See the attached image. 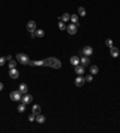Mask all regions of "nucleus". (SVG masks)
<instances>
[{
	"instance_id": "nucleus-28",
	"label": "nucleus",
	"mask_w": 120,
	"mask_h": 133,
	"mask_svg": "<svg viewBox=\"0 0 120 133\" xmlns=\"http://www.w3.org/2000/svg\"><path fill=\"white\" fill-rule=\"evenodd\" d=\"M5 60H6V58H4V57L0 58V66H4V64H5Z\"/></svg>"
},
{
	"instance_id": "nucleus-26",
	"label": "nucleus",
	"mask_w": 120,
	"mask_h": 133,
	"mask_svg": "<svg viewBox=\"0 0 120 133\" xmlns=\"http://www.w3.org/2000/svg\"><path fill=\"white\" fill-rule=\"evenodd\" d=\"M58 26H59L60 30H65V29H66V25H65V23H64V22H59Z\"/></svg>"
},
{
	"instance_id": "nucleus-19",
	"label": "nucleus",
	"mask_w": 120,
	"mask_h": 133,
	"mask_svg": "<svg viewBox=\"0 0 120 133\" xmlns=\"http://www.w3.org/2000/svg\"><path fill=\"white\" fill-rule=\"evenodd\" d=\"M90 72H91V75H97V73H99V67L95 66V65L91 66V67H90Z\"/></svg>"
},
{
	"instance_id": "nucleus-4",
	"label": "nucleus",
	"mask_w": 120,
	"mask_h": 133,
	"mask_svg": "<svg viewBox=\"0 0 120 133\" xmlns=\"http://www.w3.org/2000/svg\"><path fill=\"white\" fill-rule=\"evenodd\" d=\"M77 25L76 24H70L69 26H66V30H67V33L70 34V35H75L76 33H77Z\"/></svg>"
},
{
	"instance_id": "nucleus-1",
	"label": "nucleus",
	"mask_w": 120,
	"mask_h": 133,
	"mask_svg": "<svg viewBox=\"0 0 120 133\" xmlns=\"http://www.w3.org/2000/svg\"><path fill=\"white\" fill-rule=\"evenodd\" d=\"M43 66H46V67H52V68H60L61 67V62H60V60H58L57 58H47V59H44L43 60Z\"/></svg>"
},
{
	"instance_id": "nucleus-20",
	"label": "nucleus",
	"mask_w": 120,
	"mask_h": 133,
	"mask_svg": "<svg viewBox=\"0 0 120 133\" xmlns=\"http://www.w3.org/2000/svg\"><path fill=\"white\" fill-rule=\"evenodd\" d=\"M35 33H36V37H39V38H41V37H43V36H44V31H43V30H41V29H39V30L36 29V31H35Z\"/></svg>"
},
{
	"instance_id": "nucleus-16",
	"label": "nucleus",
	"mask_w": 120,
	"mask_h": 133,
	"mask_svg": "<svg viewBox=\"0 0 120 133\" xmlns=\"http://www.w3.org/2000/svg\"><path fill=\"white\" fill-rule=\"evenodd\" d=\"M36 121H37L39 124H43V122L46 121L44 115H41V113H40V114H37V115H36Z\"/></svg>"
},
{
	"instance_id": "nucleus-8",
	"label": "nucleus",
	"mask_w": 120,
	"mask_h": 133,
	"mask_svg": "<svg viewBox=\"0 0 120 133\" xmlns=\"http://www.w3.org/2000/svg\"><path fill=\"white\" fill-rule=\"evenodd\" d=\"M10 77L13 78V79H17V78L19 77V71H18L17 68H12V70H10Z\"/></svg>"
},
{
	"instance_id": "nucleus-3",
	"label": "nucleus",
	"mask_w": 120,
	"mask_h": 133,
	"mask_svg": "<svg viewBox=\"0 0 120 133\" xmlns=\"http://www.w3.org/2000/svg\"><path fill=\"white\" fill-rule=\"evenodd\" d=\"M10 98H11L12 101H20V100H22V92H20L19 90L12 91V92L10 94Z\"/></svg>"
},
{
	"instance_id": "nucleus-21",
	"label": "nucleus",
	"mask_w": 120,
	"mask_h": 133,
	"mask_svg": "<svg viewBox=\"0 0 120 133\" xmlns=\"http://www.w3.org/2000/svg\"><path fill=\"white\" fill-rule=\"evenodd\" d=\"M78 12H79V15L82 16V17H84V16L86 15V12H85V8H84L83 6H79V7H78Z\"/></svg>"
},
{
	"instance_id": "nucleus-30",
	"label": "nucleus",
	"mask_w": 120,
	"mask_h": 133,
	"mask_svg": "<svg viewBox=\"0 0 120 133\" xmlns=\"http://www.w3.org/2000/svg\"><path fill=\"white\" fill-rule=\"evenodd\" d=\"M30 37H31V38H36V33H35V31L30 33Z\"/></svg>"
},
{
	"instance_id": "nucleus-9",
	"label": "nucleus",
	"mask_w": 120,
	"mask_h": 133,
	"mask_svg": "<svg viewBox=\"0 0 120 133\" xmlns=\"http://www.w3.org/2000/svg\"><path fill=\"white\" fill-rule=\"evenodd\" d=\"M119 54H120V52H119V49L117 48V47H111V55L113 58H118L119 57Z\"/></svg>"
},
{
	"instance_id": "nucleus-24",
	"label": "nucleus",
	"mask_w": 120,
	"mask_h": 133,
	"mask_svg": "<svg viewBox=\"0 0 120 133\" xmlns=\"http://www.w3.org/2000/svg\"><path fill=\"white\" fill-rule=\"evenodd\" d=\"M17 109H18L19 113H23V112L25 110V104H24V103H23V104H19V106L17 107Z\"/></svg>"
},
{
	"instance_id": "nucleus-10",
	"label": "nucleus",
	"mask_w": 120,
	"mask_h": 133,
	"mask_svg": "<svg viewBox=\"0 0 120 133\" xmlns=\"http://www.w3.org/2000/svg\"><path fill=\"white\" fill-rule=\"evenodd\" d=\"M33 101V96L31 95H24L22 96V102L24 103V104H28V103H30Z\"/></svg>"
},
{
	"instance_id": "nucleus-27",
	"label": "nucleus",
	"mask_w": 120,
	"mask_h": 133,
	"mask_svg": "<svg viewBox=\"0 0 120 133\" xmlns=\"http://www.w3.org/2000/svg\"><path fill=\"white\" fill-rule=\"evenodd\" d=\"M28 120L33 122L34 120H36V115H35V114H34V113H33V115H29V117H28Z\"/></svg>"
},
{
	"instance_id": "nucleus-5",
	"label": "nucleus",
	"mask_w": 120,
	"mask_h": 133,
	"mask_svg": "<svg viewBox=\"0 0 120 133\" xmlns=\"http://www.w3.org/2000/svg\"><path fill=\"white\" fill-rule=\"evenodd\" d=\"M26 29H28V31H30V33L36 31V23H35L34 20L28 22V24H26Z\"/></svg>"
},
{
	"instance_id": "nucleus-2",
	"label": "nucleus",
	"mask_w": 120,
	"mask_h": 133,
	"mask_svg": "<svg viewBox=\"0 0 120 133\" xmlns=\"http://www.w3.org/2000/svg\"><path fill=\"white\" fill-rule=\"evenodd\" d=\"M17 60L19 61L20 64H23V65H29V66H34V61L33 60H30L29 57L26 55V54H23V53H18L17 54Z\"/></svg>"
},
{
	"instance_id": "nucleus-32",
	"label": "nucleus",
	"mask_w": 120,
	"mask_h": 133,
	"mask_svg": "<svg viewBox=\"0 0 120 133\" xmlns=\"http://www.w3.org/2000/svg\"><path fill=\"white\" fill-rule=\"evenodd\" d=\"M2 88H4V85H2V83H0V91L2 90Z\"/></svg>"
},
{
	"instance_id": "nucleus-23",
	"label": "nucleus",
	"mask_w": 120,
	"mask_h": 133,
	"mask_svg": "<svg viewBox=\"0 0 120 133\" xmlns=\"http://www.w3.org/2000/svg\"><path fill=\"white\" fill-rule=\"evenodd\" d=\"M104 43H106V46H107V47H109V48H111V47H113V41H112L111 38H107Z\"/></svg>"
},
{
	"instance_id": "nucleus-15",
	"label": "nucleus",
	"mask_w": 120,
	"mask_h": 133,
	"mask_svg": "<svg viewBox=\"0 0 120 133\" xmlns=\"http://www.w3.org/2000/svg\"><path fill=\"white\" fill-rule=\"evenodd\" d=\"M19 91L22 94H26V92H28V85H26L25 83H22L19 85Z\"/></svg>"
},
{
	"instance_id": "nucleus-14",
	"label": "nucleus",
	"mask_w": 120,
	"mask_h": 133,
	"mask_svg": "<svg viewBox=\"0 0 120 133\" xmlns=\"http://www.w3.org/2000/svg\"><path fill=\"white\" fill-rule=\"evenodd\" d=\"M70 20H71L72 23H75L77 26H79V19H78V16H77V15H72V16L70 17Z\"/></svg>"
},
{
	"instance_id": "nucleus-12",
	"label": "nucleus",
	"mask_w": 120,
	"mask_h": 133,
	"mask_svg": "<svg viewBox=\"0 0 120 133\" xmlns=\"http://www.w3.org/2000/svg\"><path fill=\"white\" fill-rule=\"evenodd\" d=\"M75 71H76V73H77V75H83V73H84V72H85V68H84V66H82V65H77V66H76V67H75Z\"/></svg>"
},
{
	"instance_id": "nucleus-31",
	"label": "nucleus",
	"mask_w": 120,
	"mask_h": 133,
	"mask_svg": "<svg viewBox=\"0 0 120 133\" xmlns=\"http://www.w3.org/2000/svg\"><path fill=\"white\" fill-rule=\"evenodd\" d=\"M6 60H9V61H11V60H12V57H11V55H9V57H6Z\"/></svg>"
},
{
	"instance_id": "nucleus-29",
	"label": "nucleus",
	"mask_w": 120,
	"mask_h": 133,
	"mask_svg": "<svg viewBox=\"0 0 120 133\" xmlns=\"http://www.w3.org/2000/svg\"><path fill=\"white\" fill-rule=\"evenodd\" d=\"M91 80H93V76L85 77V82H91Z\"/></svg>"
},
{
	"instance_id": "nucleus-18",
	"label": "nucleus",
	"mask_w": 120,
	"mask_h": 133,
	"mask_svg": "<svg viewBox=\"0 0 120 133\" xmlns=\"http://www.w3.org/2000/svg\"><path fill=\"white\" fill-rule=\"evenodd\" d=\"M70 17H71V16H70L69 13H64L61 17H59V19H61V22H64V23H65V22L70 20Z\"/></svg>"
},
{
	"instance_id": "nucleus-25",
	"label": "nucleus",
	"mask_w": 120,
	"mask_h": 133,
	"mask_svg": "<svg viewBox=\"0 0 120 133\" xmlns=\"http://www.w3.org/2000/svg\"><path fill=\"white\" fill-rule=\"evenodd\" d=\"M34 66H43V60H36V61H34Z\"/></svg>"
},
{
	"instance_id": "nucleus-6",
	"label": "nucleus",
	"mask_w": 120,
	"mask_h": 133,
	"mask_svg": "<svg viewBox=\"0 0 120 133\" xmlns=\"http://www.w3.org/2000/svg\"><path fill=\"white\" fill-rule=\"evenodd\" d=\"M93 47H90V46H86V47H84L83 48V50H82V53L84 54V55H86V57H90L91 54H93Z\"/></svg>"
},
{
	"instance_id": "nucleus-22",
	"label": "nucleus",
	"mask_w": 120,
	"mask_h": 133,
	"mask_svg": "<svg viewBox=\"0 0 120 133\" xmlns=\"http://www.w3.org/2000/svg\"><path fill=\"white\" fill-rule=\"evenodd\" d=\"M16 65H17V62H16L15 60H11V61H10V64H9V67H10V70H12V68H16Z\"/></svg>"
},
{
	"instance_id": "nucleus-7",
	"label": "nucleus",
	"mask_w": 120,
	"mask_h": 133,
	"mask_svg": "<svg viewBox=\"0 0 120 133\" xmlns=\"http://www.w3.org/2000/svg\"><path fill=\"white\" fill-rule=\"evenodd\" d=\"M84 83H85V78H83V77H77L76 80H75V84H76V86H78V88L83 86Z\"/></svg>"
},
{
	"instance_id": "nucleus-17",
	"label": "nucleus",
	"mask_w": 120,
	"mask_h": 133,
	"mask_svg": "<svg viewBox=\"0 0 120 133\" xmlns=\"http://www.w3.org/2000/svg\"><path fill=\"white\" fill-rule=\"evenodd\" d=\"M33 113L35 115H37V114H40L41 113V107L39 106V104H35L34 107H33Z\"/></svg>"
},
{
	"instance_id": "nucleus-11",
	"label": "nucleus",
	"mask_w": 120,
	"mask_h": 133,
	"mask_svg": "<svg viewBox=\"0 0 120 133\" xmlns=\"http://www.w3.org/2000/svg\"><path fill=\"white\" fill-rule=\"evenodd\" d=\"M89 61H90V59H89V57H86V55H84L83 58H80V65L84 66V67L89 65Z\"/></svg>"
},
{
	"instance_id": "nucleus-13",
	"label": "nucleus",
	"mask_w": 120,
	"mask_h": 133,
	"mask_svg": "<svg viewBox=\"0 0 120 133\" xmlns=\"http://www.w3.org/2000/svg\"><path fill=\"white\" fill-rule=\"evenodd\" d=\"M70 62H71L73 66H77V65H79L80 58H78V57H72L71 59H70Z\"/></svg>"
}]
</instances>
